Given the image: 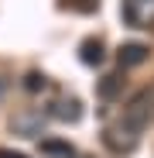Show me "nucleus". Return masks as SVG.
<instances>
[{
  "mask_svg": "<svg viewBox=\"0 0 154 158\" xmlns=\"http://www.w3.org/2000/svg\"><path fill=\"white\" fill-rule=\"evenodd\" d=\"M140 134H144L140 127H134V124L127 120V117H120L116 124H110L106 131H103V144H106L113 155H130V151L137 148Z\"/></svg>",
  "mask_w": 154,
  "mask_h": 158,
  "instance_id": "nucleus-1",
  "label": "nucleus"
},
{
  "mask_svg": "<svg viewBox=\"0 0 154 158\" xmlns=\"http://www.w3.org/2000/svg\"><path fill=\"white\" fill-rule=\"evenodd\" d=\"M120 14L130 28H154V0H120Z\"/></svg>",
  "mask_w": 154,
  "mask_h": 158,
  "instance_id": "nucleus-2",
  "label": "nucleus"
},
{
  "mask_svg": "<svg viewBox=\"0 0 154 158\" xmlns=\"http://www.w3.org/2000/svg\"><path fill=\"white\" fill-rule=\"evenodd\" d=\"M147 59H151V48H147V45H140V41H127V45H120V48H116V62H120V69L144 65Z\"/></svg>",
  "mask_w": 154,
  "mask_h": 158,
  "instance_id": "nucleus-3",
  "label": "nucleus"
},
{
  "mask_svg": "<svg viewBox=\"0 0 154 158\" xmlns=\"http://www.w3.org/2000/svg\"><path fill=\"white\" fill-rule=\"evenodd\" d=\"M48 114L55 117V120H62V124H75V120L82 117V103L75 100V96H58V100L48 107Z\"/></svg>",
  "mask_w": 154,
  "mask_h": 158,
  "instance_id": "nucleus-4",
  "label": "nucleus"
},
{
  "mask_svg": "<svg viewBox=\"0 0 154 158\" xmlns=\"http://www.w3.org/2000/svg\"><path fill=\"white\" fill-rule=\"evenodd\" d=\"M103 41L99 38H86L82 45H79V62L82 65H103Z\"/></svg>",
  "mask_w": 154,
  "mask_h": 158,
  "instance_id": "nucleus-5",
  "label": "nucleus"
},
{
  "mask_svg": "<svg viewBox=\"0 0 154 158\" xmlns=\"http://www.w3.org/2000/svg\"><path fill=\"white\" fill-rule=\"evenodd\" d=\"M41 155H48V158H75V151H72V144L69 141H41Z\"/></svg>",
  "mask_w": 154,
  "mask_h": 158,
  "instance_id": "nucleus-6",
  "label": "nucleus"
},
{
  "mask_svg": "<svg viewBox=\"0 0 154 158\" xmlns=\"http://www.w3.org/2000/svg\"><path fill=\"white\" fill-rule=\"evenodd\" d=\"M120 89H123V76H120V72L103 76V83H99V96H103V100H113Z\"/></svg>",
  "mask_w": 154,
  "mask_h": 158,
  "instance_id": "nucleus-7",
  "label": "nucleus"
},
{
  "mask_svg": "<svg viewBox=\"0 0 154 158\" xmlns=\"http://www.w3.org/2000/svg\"><path fill=\"white\" fill-rule=\"evenodd\" d=\"M58 7H69L75 14H93L99 7V0H58Z\"/></svg>",
  "mask_w": 154,
  "mask_h": 158,
  "instance_id": "nucleus-8",
  "label": "nucleus"
},
{
  "mask_svg": "<svg viewBox=\"0 0 154 158\" xmlns=\"http://www.w3.org/2000/svg\"><path fill=\"white\" fill-rule=\"evenodd\" d=\"M48 86V79L41 76V72H28V76H24V89H28V93H38V89H45Z\"/></svg>",
  "mask_w": 154,
  "mask_h": 158,
  "instance_id": "nucleus-9",
  "label": "nucleus"
},
{
  "mask_svg": "<svg viewBox=\"0 0 154 158\" xmlns=\"http://www.w3.org/2000/svg\"><path fill=\"white\" fill-rule=\"evenodd\" d=\"M0 158H28V155H21V151H10V148H0Z\"/></svg>",
  "mask_w": 154,
  "mask_h": 158,
  "instance_id": "nucleus-10",
  "label": "nucleus"
},
{
  "mask_svg": "<svg viewBox=\"0 0 154 158\" xmlns=\"http://www.w3.org/2000/svg\"><path fill=\"white\" fill-rule=\"evenodd\" d=\"M0 89H4V79H0Z\"/></svg>",
  "mask_w": 154,
  "mask_h": 158,
  "instance_id": "nucleus-11",
  "label": "nucleus"
},
{
  "mask_svg": "<svg viewBox=\"0 0 154 158\" xmlns=\"http://www.w3.org/2000/svg\"><path fill=\"white\" fill-rule=\"evenodd\" d=\"M79 158H89V155H79Z\"/></svg>",
  "mask_w": 154,
  "mask_h": 158,
  "instance_id": "nucleus-12",
  "label": "nucleus"
}]
</instances>
